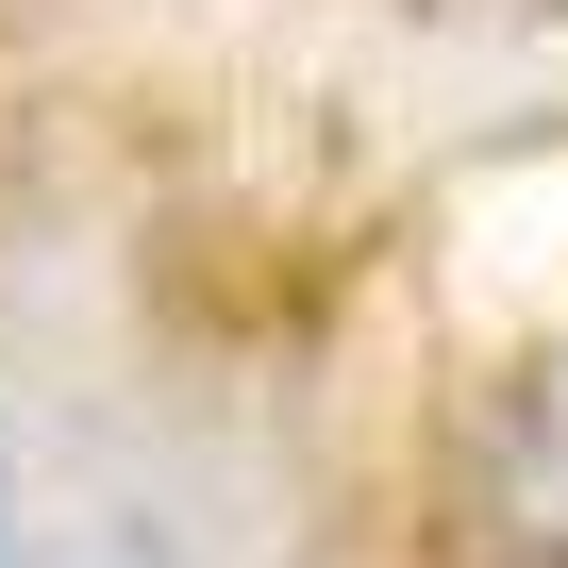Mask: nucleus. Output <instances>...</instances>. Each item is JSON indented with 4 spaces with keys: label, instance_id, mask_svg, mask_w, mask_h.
<instances>
[{
    "label": "nucleus",
    "instance_id": "4",
    "mask_svg": "<svg viewBox=\"0 0 568 568\" xmlns=\"http://www.w3.org/2000/svg\"><path fill=\"white\" fill-rule=\"evenodd\" d=\"M468 18H568V0H468Z\"/></svg>",
    "mask_w": 568,
    "mask_h": 568
},
{
    "label": "nucleus",
    "instance_id": "1",
    "mask_svg": "<svg viewBox=\"0 0 568 568\" xmlns=\"http://www.w3.org/2000/svg\"><path fill=\"white\" fill-rule=\"evenodd\" d=\"M468 535L485 551H568V335L518 385H485V418H468Z\"/></svg>",
    "mask_w": 568,
    "mask_h": 568
},
{
    "label": "nucleus",
    "instance_id": "3",
    "mask_svg": "<svg viewBox=\"0 0 568 568\" xmlns=\"http://www.w3.org/2000/svg\"><path fill=\"white\" fill-rule=\"evenodd\" d=\"M34 551V485H18V452H0V568Z\"/></svg>",
    "mask_w": 568,
    "mask_h": 568
},
{
    "label": "nucleus",
    "instance_id": "2",
    "mask_svg": "<svg viewBox=\"0 0 568 568\" xmlns=\"http://www.w3.org/2000/svg\"><path fill=\"white\" fill-rule=\"evenodd\" d=\"M18 568H201V551H184L151 501H118V518H68V535L34 518V551H18Z\"/></svg>",
    "mask_w": 568,
    "mask_h": 568
},
{
    "label": "nucleus",
    "instance_id": "5",
    "mask_svg": "<svg viewBox=\"0 0 568 568\" xmlns=\"http://www.w3.org/2000/svg\"><path fill=\"white\" fill-rule=\"evenodd\" d=\"M485 568H568V551H485Z\"/></svg>",
    "mask_w": 568,
    "mask_h": 568
}]
</instances>
